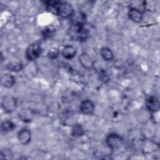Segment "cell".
I'll return each instance as SVG.
<instances>
[{
    "label": "cell",
    "mask_w": 160,
    "mask_h": 160,
    "mask_svg": "<svg viewBox=\"0 0 160 160\" xmlns=\"http://www.w3.org/2000/svg\"><path fill=\"white\" fill-rule=\"evenodd\" d=\"M68 34L71 39L82 42L87 39L89 32L85 28L84 24H73L68 30Z\"/></svg>",
    "instance_id": "6da1fadb"
},
{
    "label": "cell",
    "mask_w": 160,
    "mask_h": 160,
    "mask_svg": "<svg viewBox=\"0 0 160 160\" xmlns=\"http://www.w3.org/2000/svg\"><path fill=\"white\" fill-rule=\"evenodd\" d=\"M73 12L72 7L69 3L63 1L58 2L57 15L63 18H68L71 17Z\"/></svg>",
    "instance_id": "7a4b0ae2"
},
{
    "label": "cell",
    "mask_w": 160,
    "mask_h": 160,
    "mask_svg": "<svg viewBox=\"0 0 160 160\" xmlns=\"http://www.w3.org/2000/svg\"><path fill=\"white\" fill-rule=\"evenodd\" d=\"M41 46L38 43H32L30 44L26 51V56L29 61H33L37 59L41 54Z\"/></svg>",
    "instance_id": "3957f363"
},
{
    "label": "cell",
    "mask_w": 160,
    "mask_h": 160,
    "mask_svg": "<svg viewBox=\"0 0 160 160\" xmlns=\"http://www.w3.org/2000/svg\"><path fill=\"white\" fill-rule=\"evenodd\" d=\"M106 143L108 146L112 149H119L122 145V139L120 136L116 134H110L106 138Z\"/></svg>",
    "instance_id": "277c9868"
},
{
    "label": "cell",
    "mask_w": 160,
    "mask_h": 160,
    "mask_svg": "<svg viewBox=\"0 0 160 160\" xmlns=\"http://www.w3.org/2000/svg\"><path fill=\"white\" fill-rule=\"evenodd\" d=\"M17 106V102L14 98L10 96H4L2 100V107L5 111L11 112L13 111Z\"/></svg>",
    "instance_id": "5b68a950"
},
{
    "label": "cell",
    "mask_w": 160,
    "mask_h": 160,
    "mask_svg": "<svg viewBox=\"0 0 160 160\" xmlns=\"http://www.w3.org/2000/svg\"><path fill=\"white\" fill-rule=\"evenodd\" d=\"M146 106L148 110L156 112L159 110L160 103L159 99L155 96H150L146 101Z\"/></svg>",
    "instance_id": "8992f818"
},
{
    "label": "cell",
    "mask_w": 160,
    "mask_h": 160,
    "mask_svg": "<svg viewBox=\"0 0 160 160\" xmlns=\"http://www.w3.org/2000/svg\"><path fill=\"white\" fill-rule=\"evenodd\" d=\"M80 109L83 114H91L94 110V105L91 100H84L80 105Z\"/></svg>",
    "instance_id": "52a82bcc"
},
{
    "label": "cell",
    "mask_w": 160,
    "mask_h": 160,
    "mask_svg": "<svg viewBox=\"0 0 160 160\" xmlns=\"http://www.w3.org/2000/svg\"><path fill=\"white\" fill-rule=\"evenodd\" d=\"M18 137L19 141L22 144L26 145L30 142L31 138V134L29 129L24 128L19 131Z\"/></svg>",
    "instance_id": "ba28073f"
},
{
    "label": "cell",
    "mask_w": 160,
    "mask_h": 160,
    "mask_svg": "<svg viewBox=\"0 0 160 160\" xmlns=\"http://www.w3.org/2000/svg\"><path fill=\"white\" fill-rule=\"evenodd\" d=\"M79 60L81 66L86 69H90L93 66V61L87 53L84 52L81 54L79 58Z\"/></svg>",
    "instance_id": "9c48e42d"
},
{
    "label": "cell",
    "mask_w": 160,
    "mask_h": 160,
    "mask_svg": "<svg viewBox=\"0 0 160 160\" xmlns=\"http://www.w3.org/2000/svg\"><path fill=\"white\" fill-rule=\"evenodd\" d=\"M34 116V111L29 108H24L19 113V118L24 122H30Z\"/></svg>",
    "instance_id": "30bf717a"
},
{
    "label": "cell",
    "mask_w": 160,
    "mask_h": 160,
    "mask_svg": "<svg viewBox=\"0 0 160 160\" xmlns=\"http://www.w3.org/2000/svg\"><path fill=\"white\" fill-rule=\"evenodd\" d=\"M1 84L7 88H11L15 83V79L14 78L8 74H3L1 76Z\"/></svg>",
    "instance_id": "8fae6325"
},
{
    "label": "cell",
    "mask_w": 160,
    "mask_h": 160,
    "mask_svg": "<svg viewBox=\"0 0 160 160\" xmlns=\"http://www.w3.org/2000/svg\"><path fill=\"white\" fill-rule=\"evenodd\" d=\"M129 18L135 22H139L142 19V13L136 8H131L128 12Z\"/></svg>",
    "instance_id": "7c38bea8"
},
{
    "label": "cell",
    "mask_w": 160,
    "mask_h": 160,
    "mask_svg": "<svg viewBox=\"0 0 160 160\" xmlns=\"http://www.w3.org/2000/svg\"><path fill=\"white\" fill-rule=\"evenodd\" d=\"M63 56L68 59H72L76 54V50L75 48L71 45H66L64 47L62 51Z\"/></svg>",
    "instance_id": "4fadbf2b"
},
{
    "label": "cell",
    "mask_w": 160,
    "mask_h": 160,
    "mask_svg": "<svg viewBox=\"0 0 160 160\" xmlns=\"http://www.w3.org/2000/svg\"><path fill=\"white\" fill-rule=\"evenodd\" d=\"M71 18V24H84L86 21V16L84 14L81 12H73Z\"/></svg>",
    "instance_id": "5bb4252c"
},
{
    "label": "cell",
    "mask_w": 160,
    "mask_h": 160,
    "mask_svg": "<svg viewBox=\"0 0 160 160\" xmlns=\"http://www.w3.org/2000/svg\"><path fill=\"white\" fill-rule=\"evenodd\" d=\"M100 53H101L102 58L105 61H111L113 58V52L108 48H106V47L102 48L101 49Z\"/></svg>",
    "instance_id": "9a60e30c"
},
{
    "label": "cell",
    "mask_w": 160,
    "mask_h": 160,
    "mask_svg": "<svg viewBox=\"0 0 160 160\" xmlns=\"http://www.w3.org/2000/svg\"><path fill=\"white\" fill-rule=\"evenodd\" d=\"M22 64L19 62H11L7 65V68L9 70L14 72H18L21 71L22 69Z\"/></svg>",
    "instance_id": "2e32d148"
},
{
    "label": "cell",
    "mask_w": 160,
    "mask_h": 160,
    "mask_svg": "<svg viewBox=\"0 0 160 160\" xmlns=\"http://www.w3.org/2000/svg\"><path fill=\"white\" fill-rule=\"evenodd\" d=\"M16 127L15 124L10 121H6L1 124V130L3 132H9L12 131Z\"/></svg>",
    "instance_id": "e0dca14e"
},
{
    "label": "cell",
    "mask_w": 160,
    "mask_h": 160,
    "mask_svg": "<svg viewBox=\"0 0 160 160\" xmlns=\"http://www.w3.org/2000/svg\"><path fill=\"white\" fill-rule=\"evenodd\" d=\"M72 135L76 137H79L84 134V129L80 124H75L72 128Z\"/></svg>",
    "instance_id": "ac0fdd59"
},
{
    "label": "cell",
    "mask_w": 160,
    "mask_h": 160,
    "mask_svg": "<svg viewBox=\"0 0 160 160\" xmlns=\"http://www.w3.org/2000/svg\"><path fill=\"white\" fill-rule=\"evenodd\" d=\"M12 158V153L10 149H2L0 153V159H10Z\"/></svg>",
    "instance_id": "d6986e66"
},
{
    "label": "cell",
    "mask_w": 160,
    "mask_h": 160,
    "mask_svg": "<svg viewBox=\"0 0 160 160\" xmlns=\"http://www.w3.org/2000/svg\"><path fill=\"white\" fill-rule=\"evenodd\" d=\"M59 53V51L58 49L52 48L49 50V51L48 52V56L50 59H56L58 56Z\"/></svg>",
    "instance_id": "ffe728a7"
},
{
    "label": "cell",
    "mask_w": 160,
    "mask_h": 160,
    "mask_svg": "<svg viewBox=\"0 0 160 160\" xmlns=\"http://www.w3.org/2000/svg\"><path fill=\"white\" fill-rule=\"evenodd\" d=\"M54 29L52 27H48L42 31V34L46 38H49L53 34Z\"/></svg>",
    "instance_id": "44dd1931"
},
{
    "label": "cell",
    "mask_w": 160,
    "mask_h": 160,
    "mask_svg": "<svg viewBox=\"0 0 160 160\" xmlns=\"http://www.w3.org/2000/svg\"><path fill=\"white\" fill-rule=\"evenodd\" d=\"M99 77L101 80L104 82H107L109 81V78L108 74L104 71H101L99 74Z\"/></svg>",
    "instance_id": "7402d4cb"
}]
</instances>
